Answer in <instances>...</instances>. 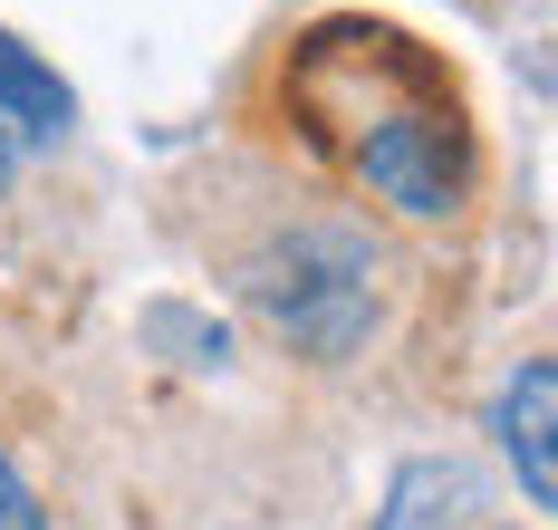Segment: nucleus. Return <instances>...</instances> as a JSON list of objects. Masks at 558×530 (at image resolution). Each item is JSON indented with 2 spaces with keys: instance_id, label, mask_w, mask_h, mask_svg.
<instances>
[{
  "instance_id": "f257e3e1",
  "label": "nucleus",
  "mask_w": 558,
  "mask_h": 530,
  "mask_svg": "<svg viewBox=\"0 0 558 530\" xmlns=\"http://www.w3.org/2000/svg\"><path fill=\"white\" fill-rule=\"evenodd\" d=\"M289 107L356 183H376L395 213H452L472 193V117L452 68L386 20H328L289 59Z\"/></svg>"
},
{
  "instance_id": "f03ea898",
  "label": "nucleus",
  "mask_w": 558,
  "mask_h": 530,
  "mask_svg": "<svg viewBox=\"0 0 558 530\" xmlns=\"http://www.w3.org/2000/svg\"><path fill=\"white\" fill-rule=\"evenodd\" d=\"M251 309L289 348L308 357H356L376 328V261L356 232H289L251 261Z\"/></svg>"
},
{
  "instance_id": "7ed1b4c3",
  "label": "nucleus",
  "mask_w": 558,
  "mask_h": 530,
  "mask_svg": "<svg viewBox=\"0 0 558 530\" xmlns=\"http://www.w3.org/2000/svg\"><path fill=\"white\" fill-rule=\"evenodd\" d=\"M492 434H501V454L520 463V492L549 511V502H558V454H549V434H558V366H549V357H530V366L501 386Z\"/></svg>"
},
{
  "instance_id": "20e7f679",
  "label": "nucleus",
  "mask_w": 558,
  "mask_h": 530,
  "mask_svg": "<svg viewBox=\"0 0 558 530\" xmlns=\"http://www.w3.org/2000/svg\"><path fill=\"white\" fill-rule=\"evenodd\" d=\"M376 530H501V521H492L482 472H472V463H404Z\"/></svg>"
},
{
  "instance_id": "39448f33",
  "label": "nucleus",
  "mask_w": 558,
  "mask_h": 530,
  "mask_svg": "<svg viewBox=\"0 0 558 530\" xmlns=\"http://www.w3.org/2000/svg\"><path fill=\"white\" fill-rule=\"evenodd\" d=\"M0 117L20 125V135H39V145H58V135L77 125V97H68V77H58L49 59H29L10 29H0Z\"/></svg>"
},
{
  "instance_id": "423d86ee",
  "label": "nucleus",
  "mask_w": 558,
  "mask_h": 530,
  "mask_svg": "<svg viewBox=\"0 0 558 530\" xmlns=\"http://www.w3.org/2000/svg\"><path fill=\"white\" fill-rule=\"evenodd\" d=\"M145 338H155L173 366H222L231 357L222 318H203V309H183V299H155V309H145Z\"/></svg>"
},
{
  "instance_id": "0eeeda50",
  "label": "nucleus",
  "mask_w": 558,
  "mask_h": 530,
  "mask_svg": "<svg viewBox=\"0 0 558 530\" xmlns=\"http://www.w3.org/2000/svg\"><path fill=\"white\" fill-rule=\"evenodd\" d=\"M0 530H49V511H39V492L20 482V463L0 454Z\"/></svg>"
},
{
  "instance_id": "6e6552de",
  "label": "nucleus",
  "mask_w": 558,
  "mask_h": 530,
  "mask_svg": "<svg viewBox=\"0 0 558 530\" xmlns=\"http://www.w3.org/2000/svg\"><path fill=\"white\" fill-rule=\"evenodd\" d=\"M0 193H10V125H0Z\"/></svg>"
}]
</instances>
